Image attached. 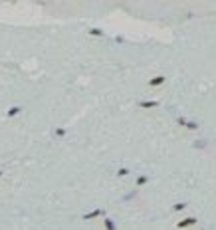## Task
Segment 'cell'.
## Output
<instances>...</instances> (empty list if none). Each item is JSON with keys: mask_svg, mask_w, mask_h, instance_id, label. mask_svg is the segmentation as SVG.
I'll return each instance as SVG.
<instances>
[{"mask_svg": "<svg viewBox=\"0 0 216 230\" xmlns=\"http://www.w3.org/2000/svg\"><path fill=\"white\" fill-rule=\"evenodd\" d=\"M194 222H196L194 218H186L184 222H180V224H179V226H180V228H183V226H190V224H194Z\"/></svg>", "mask_w": 216, "mask_h": 230, "instance_id": "cell-1", "label": "cell"}, {"mask_svg": "<svg viewBox=\"0 0 216 230\" xmlns=\"http://www.w3.org/2000/svg\"><path fill=\"white\" fill-rule=\"evenodd\" d=\"M18 111H20V107H12V111H10V113H8V115H16V113H18Z\"/></svg>", "mask_w": 216, "mask_h": 230, "instance_id": "cell-3", "label": "cell"}, {"mask_svg": "<svg viewBox=\"0 0 216 230\" xmlns=\"http://www.w3.org/2000/svg\"><path fill=\"white\" fill-rule=\"evenodd\" d=\"M163 81H165V77H163V76H159L157 79H153V81H151V85H159V83H163Z\"/></svg>", "mask_w": 216, "mask_h": 230, "instance_id": "cell-2", "label": "cell"}]
</instances>
